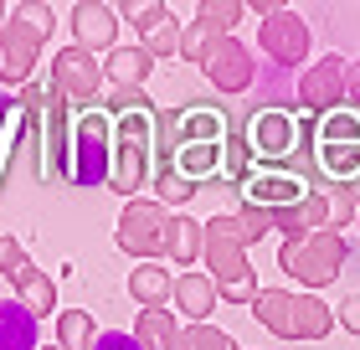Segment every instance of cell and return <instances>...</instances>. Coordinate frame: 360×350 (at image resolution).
<instances>
[{
    "mask_svg": "<svg viewBox=\"0 0 360 350\" xmlns=\"http://www.w3.org/2000/svg\"><path fill=\"white\" fill-rule=\"evenodd\" d=\"M232 124L237 113H226L211 98H191L186 108H160V139H155V201L160 206H186L201 186L221 180L226 165V144H232Z\"/></svg>",
    "mask_w": 360,
    "mask_h": 350,
    "instance_id": "1",
    "label": "cell"
},
{
    "mask_svg": "<svg viewBox=\"0 0 360 350\" xmlns=\"http://www.w3.org/2000/svg\"><path fill=\"white\" fill-rule=\"evenodd\" d=\"M242 135L252 149V170L257 165H293V170L314 175V160H309V135H314V113L283 108V104H257L252 113H242Z\"/></svg>",
    "mask_w": 360,
    "mask_h": 350,
    "instance_id": "2",
    "label": "cell"
},
{
    "mask_svg": "<svg viewBox=\"0 0 360 350\" xmlns=\"http://www.w3.org/2000/svg\"><path fill=\"white\" fill-rule=\"evenodd\" d=\"M257 237L248 227H242L237 211H221L206 222V268H211V283H217L221 299H232V304H252L257 294V278H252V263H248V247Z\"/></svg>",
    "mask_w": 360,
    "mask_h": 350,
    "instance_id": "3",
    "label": "cell"
},
{
    "mask_svg": "<svg viewBox=\"0 0 360 350\" xmlns=\"http://www.w3.org/2000/svg\"><path fill=\"white\" fill-rule=\"evenodd\" d=\"M160 108H134V113H113V196L139 201V191L155 180V139H160Z\"/></svg>",
    "mask_w": 360,
    "mask_h": 350,
    "instance_id": "4",
    "label": "cell"
},
{
    "mask_svg": "<svg viewBox=\"0 0 360 350\" xmlns=\"http://www.w3.org/2000/svg\"><path fill=\"white\" fill-rule=\"evenodd\" d=\"M309 160H314V180H319V186L350 191L355 180H360V113H355L350 104L314 119V135H309Z\"/></svg>",
    "mask_w": 360,
    "mask_h": 350,
    "instance_id": "5",
    "label": "cell"
},
{
    "mask_svg": "<svg viewBox=\"0 0 360 350\" xmlns=\"http://www.w3.org/2000/svg\"><path fill=\"white\" fill-rule=\"evenodd\" d=\"M252 320L273 330L278 340H324L335 330V309L319 294H293V289H263L252 299Z\"/></svg>",
    "mask_w": 360,
    "mask_h": 350,
    "instance_id": "6",
    "label": "cell"
},
{
    "mask_svg": "<svg viewBox=\"0 0 360 350\" xmlns=\"http://www.w3.org/2000/svg\"><path fill=\"white\" fill-rule=\"evenodd\" d=\"M46 37H52V6H41V0L11 6V21L0 31V82L26 88L31 73H37V57H41Z\"/></svg>",
    "mask_w": 360,
    "mask_h": 350,
    "instance_id": "7",
    "label": "cell"
},
{
    "mask_svg": "<svg viewBox=\"0 0 360 350\" xmlns=\"http://www.w3.org/2000/svg\"><path fill=\"white\" fill-rule=\"evenodd\" d=\"M113 180V113L98 104L72 119V144H68V186L98 191Z\"/></svg>",
    "mask_w": 360,
    "mask_h": 350,
    "instance_id": "8",
    "label": "cell"
},
{
    "mask_svg": "<svg viewBox=\"0 0 360 350\" xmlns=\"http://www.w3.org/2000/svg\"><path fill=\"white\" fill-rule=\"evenodd\" d=\"M345 258H350V247H345L340 232H309V237H288L278 247V268H283L293 283L314 289V294L345 273Z\"/></svg>",
    "mask_w": 360,
    "mask_h": 350,
    "instance_id": "9",
    "label": "cell"
},
{
    "mask_svg": "<svg viewBox=\"0 0 360 350\" xmlns=\"http://www.w3.org/2000/svg\"><path fill=\"white\" fill-rule=\"evenodd\" d=\"M165 237H170V211L160 206L155 196H139V201L124 206V216H119V247L129 258H139V263L165 258Z\"/></svg>",
    "mask_w": 360,
    "mask_h": 350,
    "instance_id": "10",
    "label": "cell"
},
{
    "mask_svg": "<svg viewBox=\"0 0 360 350\" xmlns=\"http://www.w3.org/2000/svg\"><path fill=\"white\" fill-rule=\"evenodd\" d=\"M52 93L68 98V104L83 113V108H98V93H103V62L83 46H62L52 57Z\"/></svg>",
    "mask_w": 360,
    "mask_h": 350,
    "instance_id": "11",
    "label": "cell"
},
{
    "mask_svg": "<svg viewBox=\"0 0 360 350\" xmlns=\"http://www.w3.org/2000/svg\"><path fill=\"white\" fill-rule=\"evenodd\" d=\"M345 98H350V62L345 57H319L314 68H304L299 77V104L314 113H335V108H345Z\"/></svg>",
    "mask_w": 360,
    "mask_h": 350,
    "instance_id": "12",
    "label": "cell"
},
{
    "mask_svg": "<svg viewBox=\"0 0 360 350\" xmlns=\"http://www.w3.org/2000/svg\"><path fill=\"white\" fill-rule=\"evenodd\" d=\"M257 46H263L278 68H304L309 62V26H304V15L278 6L273 15H263V26H257Z\"/></svg>",
    "mask_w": 360,
    "mask_h": 350,
    "instance_id": "13",
    "label": "cell"
},
{
    "mask_svg": "<svg viewBox=\"0 0 360 350\" xmlns=\"http://www.w3.org/2000/svg\"><path fill=\"white\" fill-rule=\"evenodd\" d=\"M68 21H72V46H83V52H113L119 46V11L103 0H77Z\"/></svg>",
    "mask_w": 360,
    "mask_h": 350,
    "instance_id": "14",
    "label": "cell"
},
{
    "mask_svg": "<svg viewBox=\"0 0 360 350\" xmlns=\"http://www.w3.org/2000/svg\"><path fill=\"white\" fill-rule=\"evenodd\" d=\"M201 68H206V77H211V88H221V93H248L252 77H257L252 52H248L237 37H221L217 46H211V57L201 62Z\"/></svg>",
    "mask_w": 360,
    "mask_h": 350,
    "instance_id": "15",
    "label": "cell"
},
{
    "mask_svg": "<svg viewBox=\"0 0 360 350\" xmlns=\"http://www.w3.org/2000/svg\"><path fill=\"white\" fill-rule=\"evenodd\" d=\"M217 283H211V273H180L175 278V314H191V325H206V314L217 309Z\"/></svg>",
    "mask_w": 360,
    "mask_h": 350,
    "instance_id": "16",
    "label": "cell"
},
{
    "mask_svg": "<svg viewBox=\"0 0 360 350\" xmlns=\"http://www.w3.org/2000/svg\"><path fill=\"white\" fill-rule=\"evenodd\" d=\"M11 289H15V299H21V304H26L31 314H57V283L46 278L31 258L11 273Z\"/></svg>",
    "mask_w": 360,
    "mask_h": 350,
    "instance_id": "17",
    "label": "cell"
},
{
    "mask_svg": "<svg viewBox=\"0 0 360 350\" xmlns=\"http://www.w3.org/2000/svg\"><path fill=\"white\" fill-rule=\"evenodd\" d=\"M0 350H41L37 345V314L21 299H0Z\"/></svg>",
    "mask_w": 360,
    "mask_h": 350,
    "instance_id": "18",
    "label": "cell"
},
{
    "mask_svg": "<svg viewBox=\"0 0 360 350\" xmlns=\"http://www.w3.org/2000/svg\"><path fill=\"white\" fill-rule=\"evenodd\" d=\"M129 294H134L139 309H165V299H175V278L160 268V263H139L129 273Z\"/></svg>",
    "mask_w": 360,
    "mask_h": 350,
    "instance_id": "19",
    "label": "cell"
},
{
    "mask_svg": "<svg viewBox=\"0 0 360 350\" xmlns=\"http://www.w3.org/2000/svg\"><path fill=\"white\" fill-rule=\"evenodd\" d=\"M165 258L191 268L195 258H206V222H191V216H170V237H165Z\"/></svg>",
    "mask_w": 360,
    "mask_h": 350,
    "instance_id": "20",
    "label": "cell"
},
{
    "mask_svg": "<svg viewBox=\"0 0 360 350\" xmlns=\"http://www.w3.org/2000/svg\"><path fill=\"white\" fill-rule=\"evenodd\" d=\"M180 335H186V330L175 325V314H165V309H139V320H134L139 350H180Z\"/></svg>",
    "mask_w": 360,
    "mask_h": 350,
    "instance_id": "21",
    "label": "cell"
},
{
    "mask_svg": "<svg viewBox=\"0 0 360 350\" xmlns=\"http://www.w3.org/2000/svg\"><path fill=\"white\" fill-rule=\"evenodd\" d=\"M103 73L113 77V88H139V82L155 73V57L144 52V46H113L108 62H103Z\"/></svg>",
    "mask_w": 360,
    "mask_h": 350,
    "instance_id": "22",
    "label": "cell"
},
{
    "mask_svg": "<svg viewBox=\"0 0 360 350\" xmlns=\"http://www.w3.org/2000/svg\"><path fill=\"white\" fill-rule=\"evenodd\" d=\"M57 345H62V350H93V345H98V325H93V314H88V309H68V314H57Z\"/></svg>",
    "mask_w": 360,
    "mask_h": 350,
    "instance_id": "23",
    "label": "cell"
},
{
    "mask_svg": "<svg viewBox=\"0 0 360 350\" xmlns=\"http://www.w3.org/2000/svg\"><path fill=\"white\" fill-rule=\"evenodd\" d=\"M217 42H221V31H217V26H206L201 15H195L191 26H180V57H186V62H206Z\"/></svg>",
    "mask_w": 360,
    "mask_h": 350,
    "instance_id": "24",
    "label": "cell"
},
{
    "mask_svg": "<svg viewBox=\"0 0 360 350\" xmlns=\"http://www.w3.org/2000/svg\"><path fill=\"white\" fill-rule=\"evenodd\" d=\"M113 11H119V21H134L144 37H150L155 26H165V21H170V11L160 6V0H119Z\"/></svg>",
    "mask_w": 360,
    "mask_h": 350,
    "instance_id": "25",
    "label": "cell"
},
{
    "mask_svg": "<svg viewBox=\"0 0 360 350\" xmlns=\"http://www.w3.org/2000/svg\"><path fill=\"white\" fill-rule=\"evenodd\" d=\"M242 11H248L242 0H201V6H195V15H201L206 26H217L221 37H232L226 26H237V21H242Z\"/></svg>",
    "mask_w": 360,
    "mask_h": 350,
    "instance_id": "26",
    "label": "cell"
},
{
    "mask_svg": "<svg viewBox=\"0 0 360 350\" xmlns=\"http://www.w3.org/2000/svg\"><path fill=\"white\" fill-rule=\"evenodd\" d=\"M319 191H324V206H330V227L324 232H345L355 222V196L340 191V186H319Z\"/></svg>",
    "mask_w": 360,
    "mask_h": 350,
    "instance_id": "27",
    "label": "cell"
},
{
    "mask_svg": "<svg viewBox=\"0 0 360 350\" xmlns=\"http://www.w3.org/2000/svg\"><path fill=\"white\" fill-rule=\"evenodd\" d=\"M180 350H237V345H232V335H221L217 325H186Z\"/></svg>",
    "mask_w": 360,
    "mask_h": 350,
    "instance_id": "28",
    "label": "cell"
},
{
    "mask_svg": "<svg viewBox=\"0 0 360 350\" xmlns=\"http://www.w3.org/2000/svg\"><path fill=\"white\" fill-rule=\"evenodd\" d=\"M144 52H150L155 62H160V57H180V26H175V21L155 26L150 37H144Z\"/></svg>",
    "mask_w": 360,
    "mask_h": 350,
    "instance_id": "29",
    "label": "cell"
},
{
    "mask_svg": "<svg viewBox=\"0 0 360 350\" xmlns=\"http://www.w3.org/2000/svg\"><path fill=\"white\" fill-rule=\"evenodd\" d=\"M108 113H134V108H150V98H144L139 88H108Z\"/></svg>",
    "mask_w": 360,
    "mask_h": 350,
    "instance_id": "30",
    "label": "cell"
},
{
    "mask_svg": "<svg viewBox=\"0 0 360 350\" xmlns=\"http://www.w3.org/2000/svg\"><path fill=\"white\" fill-rule=\"evenodd\" d=\"M21 263H26V253H21V242H15V237H0V273H15V268H21Z\"/></svg>",
    "mask_w": 360,
    "mask_h": 350,
    "instance_id": "31",
    "label": "cell"
},
{
    "mask_svg": "<svg viewBox=\"0 0 360 350\" xmlns=\"http://www.w3.org/2000/svg\"><path fill=\"white\" fill-rule=\"evenodd\" d=\"M335 325H345V330H350V335H360V294H350V299H345V304H340V309H335Z\"/></svg>",
    "mask_w": 360,
    "mask_h": 350,
    "instance_id": "32",
    "label": "cell"
},
{
    "mask_svg": "<svg viewBox=\"0 0 360 350\" xmlns=\"http://www.w3.org/2000/svg\"><path fill=\"white\" fill-rule=\"evenodd\" d=\"M93 350H139V340H134V335H124V330H108V335H98Z\"/></svg>",
    "mask_w": 360,
    "mask_h": 350,
    "instance_id": "33",
    "label": "cell"
},
{
    "mask_svg": "<svg viewBox=\"0 0 360 350\" xmlns=\"http://www.w3.org/2000/svg\"><path fill=\"white\" fill-rule=\"evenodd\" d=\"M345 104H350V108L360 113V57L350 62V98H345Z\"/></svg>",
    "mask_w": 360,
    "mask_h": 350,
    "instance_id": "34",
    "label": "cell"
},
{
    "mask_svg": "<svg viewBox=\"0 0 360 350\" xmlns=\"http://www.w3.org/2000/svg\"><path fill=\"white\" fill-rule=\"evenodd\" d=\"M6 21H11V6H0V31H6Z\"/></svg>",
    "mask_w": 360,
    "mask_h": 350,
    "instance_id": "35",
    "label": "cell"
},
{
    "mask_svg": "<svg viewBox=\"0 0 360 350\" xmlns=\"http://www.w3.org/2000/svg\"><path fill=\"white\" fill-rule=\"evenodd\" d=\"M41 350H62V345H41Z\"/></svg>",
    "mask_w": 360,
    "mask_h": 350,
    "instance_id": "36",
    "label": "cell"
}]
</instances>
